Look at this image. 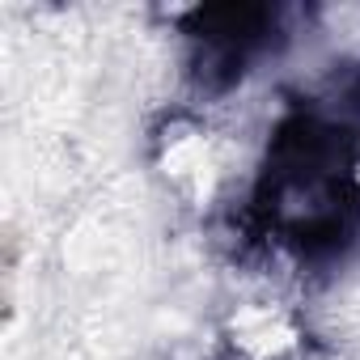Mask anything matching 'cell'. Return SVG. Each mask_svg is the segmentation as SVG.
Instances as JSON below:
<instances>
[{
	"instance_id": "obj_1",
	"label": "cell",
	"mask_w": 360,
	"mask_h": 360,
	"mask_svg": "<svg viewBox=\"0 0 360 360\" xmlns=\"http://www.w3.org/2000/svg\"><path fill=\"white\" fill-rule=\"evenodd\" d=\"M292 339H297V335H292L276 314L259 309V314H246V318L238 322L233 347L242 352V360H280V356L292 347Z\"/></svg>"
}]
</instances>
